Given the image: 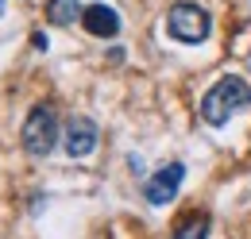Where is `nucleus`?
Here are the masks:
<instances>
[{
    "label": "nucleus",
    "mask_w": 251,
    "mask_h": 239,
    "mask_svg": "<svg viewBox=\"0 0 251 239\" xmlns=\"http://www.w3.org/2000/svg\"><path fill=\"white\" fill-rule=\"evenodd\" d=\"M251 104V89L244 77H220L213 89L205 93V100H201V120L205 123H213V127H220V123H228V120L236 116L240 108H248Z\"/></svg>",
    "instance_id": "f257e3e1"
},
{
    "label": "nucleus",
    "mask_w": 251,
    "mask_h": 239,
    "mask_svg": "<svg viewBox=\"0 0 251 239\" xmlns=\"http://www.w3.org/2000/svg\"><path fill=\"white\" fill-rule=\"evenodd\" d=\"M166 31H170V39H178V43H186V47H197V43L209 39L213 20H209V12H205L201 4L182 0V4L170 8V16H166Z\"/></svg>",
    "instance_id": "f03ea898"
},
{
    "label": "nucleus",
    "mask_w": 251,
    "mask_h": 239,
    "mask_svg": "<svg viewBox=\"0 0 251 239\" xmlns=\"http://www.w3.org/2000/svg\"><path fill=\"white\" fill-rule=\"evenodd\" d=\"M54 147H58V116L50 104H39L24 120V150L31 158H47Z\"/></svg>",
    "instance_id": "7ed1b4c3"
},
{
    "label": "nucleus",
    "mask_w": 251,
    "mask_h": 239,
    "mask_svg": "<svg viewBox=\"0 0 251 239\" xmlns=\"http://www.w3.org/2000/svg\"><path fill=\"white\" fill-rule=\"evenodd\" d=\"M182 181H186V166H182V162H170V166H162L155 178L143 185V197H147L155 209H158V205H170V201L178 197Z\"/></svg>",
    "instance_id": "20e7f679"
},
{
    "label": "nucleus",
    "mask_w": 251,
    "mask_h": 239,
    "mask_svg": "<svg viewBox=\"0 0 251 239\" xmlns=\"http://www.w3.org/2000/svg\"><path fill=\"white\" fill-rule=\"evenodd\" d=\"M62 147L70 158H85V154H93L97 147V123L85 116H74L66 123V135H62Z\"/></svg>",
    "instance_id": "39448f33"
},
{
    "label": "nucleus",
    "mask_w": 251,
    "mask_h": 239,
    "mask_svg": "<svg viewBox=\"0 0 251 239\" xmlns=\"http://www.w3.org/2000/svg\"><path fill=\"white\" fill-rule=\"evenodd\" d=\"M81 24H85V31L97 35V39H112V35H120V16H116V8H108V4L85 8V12H81Z\"/></svg>",
    "instance_id": "423d86ee"
},
{
    "label": "nucleus",
    "mask_w": 251,
    "mask_h": 239,
    "mask_svg": "<svg viewBox=\"0 0 251 239\" xmlns=\"http://www.w3.org/2000/svg\"><path fill=\"white\" fill-rule=\"evenodd\" d=\"M85 8H77V0H47V20L54 27H70Z\"/></svg>",
    "instance_id": "0eeeda50"
},
{
    "label": "nucleus",
    "mask_w": 251,
    "mask_h": 239,
    "mask_svg": "<svg viewBox=\"0 0 251 239\" xmlns=\"http://www.w3.org/2000/svg\"><path fill=\"white\" fill-rule=\"evenodd\" d=\"M174 239H209V216L205 212H189L174 228Z\"/></svg>",
    "instance_id": "6e6552de"
},
{
    "label": "nucleus",
    "mask_w": 251,
    "mask_h": 239,
    "mask_svg": "<svg viewBox=\"0 0 251 239\" xmlns=\"http://www.w3.org/2000/svg\"><path fill=\"white\" fill-rule=\"evenodd\" d=\"M31 43H35V50H47V35H39V31H35Z\"/></svg>",
    "instance_id": "1a4fd4ad"
},
{
    "label": "nucleus",
    "mask_w": 251,
    "mask_h": 239,
    "mask_svg": "<svg viewBox=\"0 0 251 239\" xmlns=\"http://www.w3.org/2000/svg\"><path fill=\"white\" fill-rule=\"evenodd\" d=\"M0 16H4V0H0Z\"/></svg>",
    "instance_id": "9d476101"
}]
</instances>
